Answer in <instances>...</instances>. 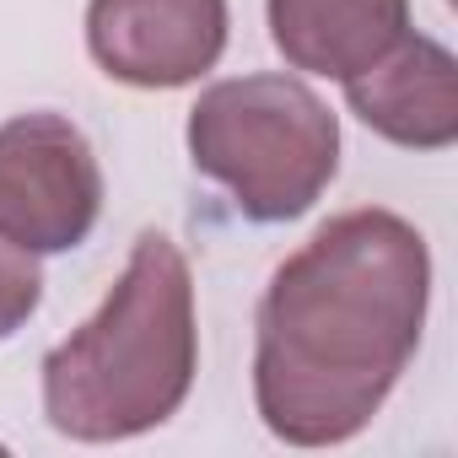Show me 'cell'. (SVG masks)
<instances>
[{"label":"cell","instance_id":"ba28073f","mask_svg":"<svg viewBox=\"0 0 458 458\" xmlns=\"http://www.w3.org/2000/svg\"><path fill=\"white\" fill-rule=\"evenodd\" d=\"M44 302V270H38V254L12 243L0 233V340H12Z\"/></svg>","mask_w":458,"mask_h":458},{"label":"cell","instance_id":"8992f818","mask_svg":"<svg viewBox=\"0 0 458 458\" xmlns=\"http://www.w3.org/2000/svg\"><path fill=\"white\" fill-rule=\"evenodd\" d=\"M340 87L351 114L404 151H447L458 140V60L437 38L404 33L383 60Z\"/></svg>","mask_w":458,"mask_h":458},{"label":"cell","instance_id":"52a82bcc","mask_svg":"<svg viewBox=\"0 0 458 458\" xmlns=\"http://www.w3.org/2000/svg\"><path fill=\"white\" fill-rule=\"evenodd\" d=\"M292 71L351 81L410 33V0H265Z\"/></svg>","mask_w":458,"mask_h":458},{"label":"cell","instance_id":"7a4b0ae2","mask_svg":"<svg viewBox=\"0 0 458 458\" xmlns=\"http://www.w3.org/2000/svg\"><path fill=\"white\" fill-rule=\"evenodd\" d=\"M194 372L189 259L167 233H140L103 308L44 356V415L71 442H124L173 420Z\"/></svg>","mask_w":458,"mask_h":458},{"label":"cell","instance_id":"5b68a950","mask_svg":"<svg viewBox=\"0 0 458 458\" xmlns=\"http://www.w3.org/2000/svg\"><path fill=\"white\" fill-rule=\"evenodd\" d=\"M226 0H92L87 49L103 76L173 92L216 71L226 49Z\"/></svg>","mask_w":458,"mask_h":458},{"label":"cell","instance_id":"6da1fadb","mask_svg":"<svg viewBox=\"0 0 458 458\" xmlns=\"http://www.w3.org/2000/svg\"><path fill=\"white\" fill-rule=\"evenodd\" d=\"M426 308L431 249L415 221L383 205L324 221L270 276L254 318V404L270 437H361L420 351Z\"/></svg>","mask_w":458,"mask_h":458},{"label":"cell","instance_id":"3957f363","mask_svg":"<svg viewBox=\"0 0 458 458\" xmlns=\"http://www.w3.org/2000/svg\"><path fill=\"white\" fill-rule=\"evenodd\" d=\"M189 162L233 194L238 216L281 226L308 216L340 173V119L302 76H233L189 108Z\"/></svg>","mask_w":458,"mask_h":458},{"label":"cell","instance_id":"277c9868","mask_svg":"<svg viewBox=\"0 0 458 458\" xmlns=\"http://www.w3.org/2000/svg\"><path fill=\"white\" fill-rule=\"evenodd\" d=\"M103 216V167L65 114L0 124V233L33 254H71Z\"/></svg>","mask_w":458,"mask_h":458}]
</instances>
